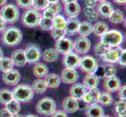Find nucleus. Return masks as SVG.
<instances>
[{
	"label": "nucleus",
	"instance_id": "5",
	"mask_svg": "<svg viewBox=\"0 0 126 117\" xmlns=\"http://www.w3.org/2000/svg\"><path fill=\"white\" fill-rule=\"evenodd\" d=\"M42 16L38 10L34 9H28L22 15V24L24 27L34 28L38 26Z\"/></svg>",
	"mask_w": 126,
	"mask_h": 117
},
{
	"label": "nucleus",
	"instance_id": "56",
	"mask_svg": "<svg viewBox=\"0 0 126 117\" xmlns=\"http://www.w3.org/2000/svg\"><path fill=\"white\" fill-rule=\"evenodd\" d=\"M62 2L66 4V3H69V2H77V0H62Z\"/></svg>",
	"mask_w": 126,
	"mask_h": 117
},
{
	"label": "nucleus",
	"instance_id": "11",
	"mask_svg": "<svg viewBox=\"0 0 126 117\" xmlns=\"http://www.w3.org/2000/svg\"><path fill=\"white\" fill-rule=\"evenodd\" d=\"M74 49L79 54H86L91 49V41L87 37H79L74 42Z\"/></svg>",
	"mask_w": 126,
	"mask_h": 117
},
{
	"label": "nucleus",
	"instance_id": "50",
	"mask_svg": "<svg viewBox=\"0 0 126 117\" xmlns=\"http://www.w3.org/2000/svg\"><path fill=\"white\" fill-rule=\"evenodd\" d=\"M51 116L52 117H68L67 114L63 110H56Z\"/></svg>",
	"mask_w": 126,
	"mask_h": 117
},
{
	"label": "nucleus",
	"instance_id": "60",
	"mask_svg": "<svg viewBox=\"0 0 126 117\" xmlns=\"http://www.w3.org/2000/svg\"><path fill=\"white\" fill-rule=\"evenodd\" d=\"M24 117H38L36 115H33V114H31V115H28V116H26Z\"/></svg>",
	"mask_w": 126,
	"mask_h": 117
},
{
	"label": "nucleus",
	"instance_id": "15",
	"mask_svg": "<svg viewBox=\"0 0 126 117\" xmlns=\"http://www.w3.org/2000/svg\"><path fill=\"white\" fill-rule=\"evenodd\" d=\"M62 106L63 111L66 113H73V112H77L79 109V100L71 96L66 97L63 101Z\"/></svg>",
	"mask_w": 126,
	"mask_h": 117
},
{
	"label": "nucleus",
	"instance_id": "30",
	"mask_svg": "<svg viewBox=\"0 0 126 117\" xmlns=\"http://www.w3.org/2000/svg\"><path fill=\"white\" fill-rule=\"evenodd\" d=\"M32 88L34 93L42 94L46 91L48 87H47V85L46 84V81L44 80L38 78V79L35 80L33 82Z\"/></svg>",
	"mask_w": 126,
	"mask_h": 117
},
{
	"label": "nucleus",
	"instance_id": "62",
	"mask_svg": "<svg viewBox=\"0 0 126 117\" xmlns=\"http://www.w3.org/2000/svg\"><path fill=\"white\" fill-rule=\"evenodd\" d=\"M103 117H111V116H105V115H104Z\"/></svg>",
	"mask_w": 126,
	"mask_h": 117
},
{
	"label": "nucleus",
	"instance_id": "26",
	"mask_svg": "<svg viewBox=\"0 0 126 117\" xmlns=\"http://www.w3.org/2000/svg\"><path fill=\"white\" fill-rule=\"evenodd\" d=\"M48 73H49V68L46 64L42 63H36L33 67V74L37 78L42 79Z\"/></svg>",
	"mask_w": 126,
	"mask_h": 117
},
{
	"label": "nucleus",
	"instance_id": "59",
	"mask_svg": "<svg viewBox=\"0 0 126 117\" xmlns=\"http://www.w3.org/2000/svg\"><path fill=\"white\" fill-rule=\"evenodd\" d=\"M2 57H3V52H2L1 48H0V59H1Z\"/></svg>",
	"mask_w": 126,
	"mask_h": 117
},
{
	"label": "nucleus",
	"instance_id": "3",
	"mask_svg": "<svg viewBox=\"0 0 126 117\" xmlns=\"http://www.w3.org/2000/svg\"><path fill=\"white\" fill-rule=\"evenodd\" d=\"M123 38L122 33L118 30H108L101 36L100 41L113 49L119 47L123 41Z\"/></svg>",
	"mask_w": 126,
	"mask_h": 117
},
{
	"label": "nucleus",
	"instance_id": "6",
	"mask_svg": "<svg viewBox=\"0 0 126 117\" xmlns=\"http://www.w3.org/2000/svg\"><path fill=\"white\" fill-rule=\"evenodd\" d=\"M36 111L43 116H51L56 109V104L53 98L46 97L41 98L36 104Z\"/></svg>",
	"mask_w": 126,
	"mask_h": 117
},
{
	"label": "nucleus",
	"instance_id": "32",
	"mask_svg": "<svg viewBox=\"0 0 126 117\" xmlns=\"http://www.w3.org/2000/svg\"><path fill=\"white\" fill-rule=\"evenodd\" d=\"M108 30H109L108 25L103 21H97L94 25H93V32L99 37H101Z\"/></svg>",
	"mask_w": 126,
	"mask_h": 117
},
{
	"label": "nucleus",
	"instance_id": "22",
	"mask_svg": "<svg viewBox=\"0 0 126 117\" xmlns=\"http://www.w3.org/2000/svg\"><path fill=\"white\" fill-rule=\"evenodd\" d=\"M44 80L46 81V84L48 88H49L51 89H55V88H59L62 82L60 77L54 73H48L45 77Z\"/></svg>",
	"mask_w": 126,
	"mask_h": 117
},
{
	"label": "nucleus",
	"instance_id": "27",
	"mask_svg": "<svg viewBox=\"0 0 126 117\" xmlns=\"http://www.w3.org/2000/svg\"><path fill=\"white\" fill-rule=\"evenodd\" d=\"M78 33L81 37H88L93 33V24L89 21L81 22L78 29Z\"/></svg>",
	"mask_w": 126,
	"mask_h": 117
},
{
	"label": "nucleus",
	"instance_id": "7",
	"mask_svg": "<svg viewBox=\"0 0 126 117\" xmlns=\"http://www.w3.org/2000/svg\"><path fill=\"white\" fill-rule=\"evenodd\" d=\"M27 63L30 64L36 63L39 61L42 52L39 46L35 44H29L24 50Z\"/></svg>",
	"mask_w": 126,
	"mask_h": 117
},
{
	"label": "nucleus",
	"instance_id": "28",
	"mask_svg": "<svg viewBox=\"0 0 126 117\" xmlns=\"http://www.w3.org/2000/svg\"><path fill=\"white\" fill-rule=\"evenodd\" d=\"M42 57L43 59L47 63H54L58 59L59 53L53 48H50V49H47L43 52Z\"/></svg>",
	"mask_w": 126,
	"mask_h": 117
},
{
	"label": "nucleus",
	"instance_id": "52",
	"mask_svg": "<svg viewBox=\"0 0 126 117\" xmlns=\"http://www.w3.org/2000/svg\"><path fill=\"white\" fill-rule=\"evenodd\" d=\"M0 117H12V114L5 108L0 110Z\"/></svg>",
	"mask_w": 126,
	"mask_h": 117
},
{
	"label": "nucleus",
	"instance_id": "8",
	"mask_svg": "<svg viewBox=\"0 0 126 117\" xmlns=\"http://www.w3.org/2000/svg\"><path fill=\"white\" fill-rule=\"evenodd\" d=\"M55 49L58 53L62 55H66L67 53L72 52L74 50V41L70 38H61L56 40L55 44Z\"/></svg>",
	"mask_w": 126,
	"mask_h": 117
},
{
	"label": "nucleus",
	"instance_id": "10",
	"mask_svg": "<svg viewBox=\"0 0 126 117\" xmlns=\"http://www.w3.org/2000/svg\"><path fill=\"white\" fill-rule=\"evenodd\" d=\"M60 78H61V81L63 82L64 84H75L79 80V73H78L75 69L65 68L61 71Z\"/></svg>",
	"mask_w": 126,
	"mask_h": 117
},
{
	"label": "nucleus",
	"instance_id": "38",
	"mask_svg": "<svg viewBox=\"0 0 126 117\" xmlns=\"http://www.w3.org/2000/svg\"><path fill=\"white\" fill-rule=\"evenodd\" d=\"M67 24V20L64 18L62 15L57 14L54 16L53 19V28H56V29H64L65 26Z\"/></svg>",
	"mask_w": 126,
	"mask_h": 117
},
{
	"label": "nucleus",
	"instance_id": "37",
	"mask_svg": "<svg viewBox=\"0 0 126 117\" xmlns=\"http://www.w3.org/2000/svg\"><path fill=\"white\" fill-rule=\"evenodd\" d=\"M5 105H6V109L10 112L12 115L19 113L21 109L20 103L19 102L14 100V99L11 100L10 102H8Z\"/></svg>",
	"mask_w": 126,
	"mask_h": 117
},
{
	"label": "nucleus",
	"instance_id": "47",
	"mask_svg": "<svg viewBox=\"0 0 126 117\" xmlns=\"http://www.w3.org/2000/svg\"><path fill=\"white\" fill-rule=\"evenodd\" d=\"M94 74L99 79H103V78H105V72H104L103 66H98L96 68V70L94 73Z\"/></svg>",
	"mask_w": 126,
	"mask_h": 117
},
{
	"label": "nucleus",
	"instance_id": "58",
	"mask_svg": "<svg viewBox=\"0 0 126 117\" xmlns=\"http://www.w3.org/2000/svg\"><path fill=\"white\" fill-rule=\"evenodd\" d=\"M48 1H49V3H53V2H59L60 0H48Z\"/></svg>",
	"mask_w": 126,
	"mask_h": 117
},
{
	"label": "nucleus",
	"instance_id": "35",
	"mask_svg": "<svg viewBox=\"0 0 126 117\" xmlns=\"http://www.w3.org/2000/svg\"><path fill=\"white\" fill-rule=\"evenodd\" d=\"M13 93L9 89H1L0 90V103L2 105H6L8 102L13 100Z\"/></svg>",
	"mask_w": 126,
	"mask_h": 117
},
{
	"label": "nucleus",
	"instance_id": "23",
	"mask_svg": "<svg viewBox=\"0 0 126 117\" xmlns=\"http://www.w3.org/2000/svg\"><path fill=\"white\" fill-rule=\"evenodd\" d=\"M86 91L87 90L83 84L80 83H75L71 87L70 94L71 97L75 98L77 100H81V98L85 94Z\"/></svg>",
	"mask_w": 126,
	"mask_h": 117
},
{
	"label": "nucleus",
	"instance_id": "44",
	"mask_svg": "<svg viewBox=\"0 0 126 117\" xmlns=\"http://www.w3.org/2000/svg\"><path fill=\"white\" fill-rule=\"evenodd\" d=\"M33 0H16V5L23 9H30L32 6Z\"/></svg>",
	"mask_w": 126,
	"mask_h": 117
},
{
	"label": "nucleus",
	"instance_id": "54",
	"mask_svg": "<svg viewBox=\"0 0 126 117\" xmlns=\"http://www.w3.org/2000/svg\"><path fill=\"white\" fill-rule=\"evenodd\" d=\"M113 1L118 4H120V5H123V4H125L126 0H113Z\"/></svg>",
	"mask_w": 126,
	"mask_h": 117
},
{
	"label": "nucleus",
	"instance_id": "43",
	"mask_svg": "<svg viewBox=\"0 0 126 117\" xmlns=\"http://www.w3.org/2000/svg\"><path fill=\"white\" fill-rule=\"evenodd\" d=\"M51 36L53 37L55 40H58V39L63 38L66 35V31L64 29H56V28H53L50 31Z\"/></svg>",
	"mask_w": 126,
	"mask_h": 117
},
{
	"label": "nucleus",
	"instance_id": "17",
	"mask_svg": "<svg viewBox=\"0 0 126 117\" xmlns=\"http://www.w3.org/2000/svg\"><path fill=\"white\" fill-rule=\"evenodd\" d=\"M113 10H114V8H113L112 4L109 2H101L97 5V13L99 16L102 17V18H109Z\"/></svg>",
	"mask_w": 126,
	"mask_h": 117
},
{
	"label": "nucleus",
	"instance_id": "40",
	"mask_svg": "<svg viewBox=\"0 0 126 117\" xmlns=\"http://www.w3.org/2000/svg\"><path fill=\"white\" fill-rule=\"evenodd\" d=\"M49 2L48 0H33L32 6L36 10H44L48 8Z\"/></svg>",
	"mask_w": 126,
	"mask_h": 117
},
{
	"label": "nucleus",
	"instance_id": "20",
	"mask_svg": "<svg viewBox=\"0 0 126 117\" xmlns=\"http://www.w3.org/2000/svg\"><path fill=\"white\" fill-rule=\"evenodd\" d=\"M119 54L120 51L118 50V49H110L107 51L103 55H101L100 58L103 62L110 64H114L118 63V62Z\"/></svg>",
	"mask_w": 126,
	"mask_h": 117
},
{
	"label": "nucleus",
	"instance_id": "21",
	"mask_svg": "<svg viewBox=\"0 0 126 117\" xmlns=\"http://www.w3.org/2000/svg\"><path fill=\"white\" fill-rule=\"evenodd\" d=\"M11 59L14 66L18 67L24 66L27 64V60L24 55V52L23 49L15 50L11 55Z\"/></svg>",
	"mask_w": 126,
	"mask_h": 117
},
{
	"label": "nucleus",
	"instance_id": "25",
	"mask_svg": "<svg viewBox=\"0 0 126 117\" xmlns=\"http://www.w3.org/2000/svg\"><path fill=\"white\" fill-rule=\"evenodd\" d=\"M80 24V21L77 18H70L67 20V24L65 26V31L67 35H75L78 33V29Z\"/></svg>",
	"mask_w": 126,
	"mask_h": 117
},
{
	"label": "nucleus",
	"instance_id": "24",
	"mask_svg": "<svg viewBox=\"0 0 126 117\" xmlns=\"http://www.w3.org/2000/svg\"><path fill=\"white\" fill-rule=\"evenodd\" d=\"M99 79L94 73H87V75L84 77L83 85L86 90H89L97 88L99 85Z\"/></svg>",
	"mask_w": 126,
	"mask_h": 117
},
{
	"label": "nucleus",
	"instance_id": "49",
	"mask_svg": "<svg viewBox=\"0 0 126 117\" xmlns=\"http://www.w3.org/2000/svg\"><path fill=\"white\" fill-rule=\"evenodd\" d=\"M118 96L119 97V99H126V86L122 85L119 88L118 90Z\"/></svg>",
	"mask_w": 126,
	"mask_h": 117
},
{
	"label": "nucleus",
	"instance_id": "39",
	"mask_svg": "<svg viewBox=\"0 0 126 117\" xmlns=\"http://www.w3.org/2000/svg\"><path fill=\"white\" fill-rule=\"evenodd\" d=\"M109 49H110V48L109 46H107V45L103 44V42L99 41V42H97L96 44L95 45L94 52L97 56H99V57H100L101 55H103L107 51H108Z\"/></svg>",
	"mask_w": 126,
	"mask_h": 117
},
{
	"label": "nucleus",
	"instance_id": "13",
	"mask_svg": "<svg viewBox=\"0 0 126 117\" xmlns=\"http://www.w3.org/2000/svg\"><path fill=\"white\" fill-rule=\"evenodd\" d=\"M20 77V73L17 70L12 69V70L3 73L2 80L4 83L9 86H14L19 83Z\"/></svg>",
	"mask_w": 126,
	"mask_h": 117
},
{
	"label": "nucleus",
	"instance_id": "41",
	"mask_svg": "<svg viewBox=\"0 0 126 117\" xmlns=\"http://www.w3.org/2000/svg\"><path fill=\"white\" fill-rule=\"evenodd\" d=\"M38 26L41 27V29L44 30V31H51L53 27V20H49L42 17Z\"/></svg>",
	"mask_w": 126,
	"mask_h": 117
},
{
	"label": "nucleus",
	"instance_id": "18",
	"mask_svg": "<svg viewBox=\"0 0 126 117\" xmlns=\"http://www.w3.org/2000/svg\"><path fill=\"white\" fill-rule=\"evenodd\" d=\"M85 115L87 117H103L104 116V110L98 103L89 104V105L86 107Z\"/></svg>",
	"mask_w": 126,
	"mask_h": 117
},
{
	"label": "nucleus",
	"instance_id": "19",
	"mask_svg": "<svg viewBox=\"0 0 126 117\" xmlns=\"http://www.w3.org/2000/svg\"><path fill=\"white\" fill-rule=\"evenodd\" d=\"M100 92L101 91L97 88L89 89L85 91L81 100L86 104L98 103V99L99 97V94H100Z\"/></svg>",
	"mask_w": 126,
	"mask_h": 117
},
{
	"label": "nucleus",
	"instance_id": "16",
	"mask_svg": "<svg viewBox=\"0 0 126 117\" xmlns=\"http://www.w3.org/2000/svg\"><path fill=\"white\" fill-rule=\"evenodd\" d=\"M64 12L69 18H76L81 13V6L78 2L66 3L64 5Z\"/></svg>",
	"mask_w": 126,
	"mask_h": 117
},
{
	"label": "nucleus",
	"instance_id": "12",
	"mask_svg": "<svg viewBox=\"0 0 126 117\" xmlns=\"http://www.w3.org/2000/svg\"><path fill=\"white\" fill-rule=\"evenodd\" d=\"M81 57L75 52H70L64 55L63 57V65L65 68L77 69L79 67Z\"/></svg>",
	"mask_w": 126,
	"mask_h": 117
},
{
	"label": "nucleus",
	"instance_id": "29",
	"mask_svg": "<svg viewBox=\"0 0 126 117\" xmlns=\"http://www.w3.org/2000/svg\"><path fill=\"white\" fill-rule=\"evenodd\" d=\"M113 102H114V98H113L111 93L108 92V91H103L100 92L99 94V97L98 99V103L100 105L103 106H110Z\"/></svg>",
	"mask_w": 126,
	"mask_h": 117
},
{
	"label": "nucleus",
	"instance_id": "51",
	"mask_svg": "<svg viewBox=\"0 0 126 117\" xmlns=\"http://www.w3.org/2000/svg\"><path fill=\"white\" fill-rule=\"evenodd\" d=\"M85 5L87 7H93L94 8L95 6L97 5V2L95 0H85L84 1Z\"/></svg>",
	"mask_w": 126,
	"mask_h": 117
},
{
	"label": "nucleus",
	"instance_id": "57",
	"mask_svg": "<svg viewBox=\"0 0 126 117\" xmlns=\"http://www.w3.org/2000/svg\"><path fill=\"white\" fill-rule=\"evenodd\" d=\"M12 117H24L23 115L21 114H19V113H16V114H14L12 115Z\"/></svg>",
	"mask_w": 126,
	"mask_h": 117
},
{
	"label": "nucleus",
	"instance_id": "61",
	"mask_svg": "<svg viewBox=\"0 0 126 117\" xmlns=\"http://www.w3.org/2000/svg\"><path fill=\"white\" fill-rule=\"evenodd\" d=\"M96 2H104V1H106V0H95Z\"/></svg>",
	"mask_w": 126,
	"mask_h": 117
},
{
	"label": "nucleus",
	"instance_id": "53",
	"mask_svg": "<svg viewBox=\"0 0 126 117\" xmlns=\"http://www.w3.org/2000/svg\"><path fill=\"white\" fill-rule=\"evenodd\" d=\"M6 28V23L4 21V20L0 16V33L3 32Z\"/></svg>",
	"mask_w": 126,
	"mask_h": 117
},
{
	"label": "nucleus",
	"instance_id": "48",
	"mask_svg": "<svg viewBox=\"0 0 126 117\" xmlns=\"http://www.w3.org/2000/svg\"><path fill=\"white\" fill-rule=\"evenodd\" d=\"M56 14L53 11H51L49 8H46V10H44V12H43V14H42L43 18L49 19V20H53Z\"/></svg>",
	"mask_w": 126,
	"mask_h": 117
},
{
	"label": "nucleus",
	"instance_id": "33",
	"mask_svg": "<svg viewBox=\"0 0 126 117\" xmlns=\"http://www.w3.org/2000/svg\"><path fill=\"white\" fill-rule=\"evenodd\" d=\"M109 19L112 24H118L122 23L124 21L125 16L121 10H113V12L111 13L110 16H109Z\"/></svg>",
	"mask_w": 126,
	"mask_h": 117
},
{
	"label": "nucleus",
	"instance_id": "2",
	"mask_svg": "<svg viewBox=\"0 0 126 117\" xmlns=\"http://www.w3.org/2000/svg\"><path fill=\"white\" fill-rule=\"evenodd\" d=\"M13 93V98L14 100L20 103H27L32 100L34 97V91L32 86L28 84H18L14 88Z\"/></svg>",
	"mask_w": 126,
	"mask_h": 117
},
{
	"label": "nucleus",
	"instance_id": "31",
	"mask_svg": "<svg viewBox=\"0 0 126 117\" xmlns=\"http://www.w3.org/2000/svg\"><path fill=\"white\" fill-rule=\"evenodd\" d=\"M114 112L117 117H126V102L124 99H119L114 104Z\"/></svg>",
	"mask_w": 126,
	"mask_h": 117
},
{
	"label": "nucleus",
	"instance_id": "4",
	"mask_svg": "<svg viewBox=\"0 0 126 117\" xmlns=\"http://www.w3.org/2000/svg\"><path fill=\"white\" fill-rule=\"evenodd\" d=\"M0 16L6 23L14 24L19 19V9L13 3L6 4V5L2 6L1 10H0Z\"/></svg>",
	"mask_w": 126,
	"mask_h": 117
},
{
	"label": "nucleus",
	"instance_id": "14",
	"mask_svg": "<svg viewBox=\"0 0 126 117\" xmlns=\"http://www.w3.org/2000/svg\"><path fill=\"white\" fill-rule=\"evenodd\" d=\"M103 87L108 92H116L118 91V90L121 87V80L116 75L105 77V80L103 82Z\"/></svg>",
	"mask_w": 126,
	"mask_h": 117
},
{
	"label": "nucleus",
	"instance_id": "34",
	"mask_svg": "<svg viewBox=\"0 0 126 117\" xmlns=\"http://www.w3.org/2000/svg\"><path fill=\"white\" fill-rule=\"evenodd\" d=\"M14 63L10 57H2L0 59V71L3 73L14 69Z\"/></svg>",
	"mask_w": 126,
	"mask_h": 117
},
{
	"label": "nucleus",
	"instance_id": "36",
	"mask_svg": "<svg viewBox=\"0 0 126 117\" xmlns=\"http://www.w3.org/2000/svg\"><path fill=\"white\" fill-rule=\"evenodd\" d=\"M84 14L85 17L89 20V22L96 21L99 18V15L97 13L96 10H95L93 7H87L84 8Z\"/></svg>",
	"mask_w": 126,
	"mask_h": 117
},
{
	"label": "nucleus",
	"instance_id": "55",
	"mask_svg": "<svg viewBox=\"0 0 126 117\" xmlns=\"http://www.w3.org/2000/svg\"><path fill=\"white\" fill-rule=\"evenodd\" d=\"M8 0H0V6H3L4 5H6Z\"/></svg>",
	"mask_w": 126,
	"mask_h": 117
},
{
	"label": "nucleus",
	"instance_id": "42",
	"mask_svg": "<svg viewBox=\"0 0 126 117\" xmlns=\"http://www.w3.org/2000/svg\"><path fill=\"white\" fill-rule=\"evenodd\" d=\"M103 67H104V72H105V77L116 75L117 69L113 64L107 63L105 66H103Z\"/></svg>",
	"mask_w": 126,
	"mask_h": 117
},
{
	"label": "nucleus",
	"instance_id": "46",
	"mask_svg": "<svg viewBox=\"0 0 126 117\" xmlns=\"http://www.w3.org/2000/svg\"><path fill=\"white\" fill-rule=\"evenodd\" d=\"M118 63H119L122 67H125L126 66V50L125 49H121Z\"/></svg>",
	"mask_w": 126,
	"mask_h": 117
},
{
	"label": "nucleus",
	"instance_id": "45",
	"mask_svg": "<svg viewBox=\"0 0 126 117\" xmlns=\"http://www.w3.org/2000/svg\"><path fill=\"white\" fill-rule=\"evenodd\" d=\"M48 8L51 11H53L56 15L59 14V13H60L61 11V4H60L59 2H53V3H49Z\"/></svg>",
	"mask_w": 126,
	"mask_h": 117
},
{
	"label": "nucleus",
	"instance_id": "1",
	"mask_svg": "<svg viewBox=\"0 0 126 117\" xmlns=\"http://www.w3.org/2000/svg\"><path fill=\"white\" fill-rule=\"evenodd\" d=\"M23 39V33L20 29L11 27L6 28L2 34V41L6 46L14 47L19 45Z\"/></svg>",
	"mask_w": 126,
	"mask_h": 117
},
{
	"label": "nucleus",
	"instance_id": "9",
	"mask_svg": "<svg viewBox=\"0 0 126 117\" xmlns=\"http://www.w3.org/2000/svg\"><path fill=\"white\" fill-rule=\"evenodd\" d=\"M98 66L96 59L92 55H85L81 58L79 67L87 73H94Z\"/></svg>",
	"mask_w": 126,
	"mask_h": 117
}]
</instances>
